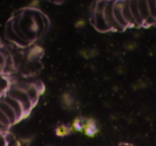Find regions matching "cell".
Masks as SVG:
<instances>
[{
  "label": "cell",
  "mask_w": 156,
  "mask_h": 146,
  "mask_svg": "<svg viewBox=\"0 0 156 146\" xmlns=\"http://www.w3.org/2000/svg\"><path fill=\"white\" fill-rule=\"evenodd\" d=\"M6 94L15 98V99H17L21 103L23 107V109H24V113L28 112L31 109L33 104H32L31 101L30 100L25 91L21 90V89H18V88L12 86V87H11L7 91Z\"/></svg>",
  "instance_id": "obj_1"
},
{
  "label": "cell",
  "mask_w": 156,
  "mask_h": 146,
  "mask_svg": "<svg viewBox=\"0 0 156 146\" xmlns=\"http://www.w3.org/2000/svg\"><path fill=\"white\" fill-rule=\"evenodd\" d=\"M115 2H107L105 6V11H104V16H105V21L109 27L110 29H114V30H122L120 26L116 21L114 18V12H113V8Z\"/></svg>",
  "instance_id": "obj_2"
},
{
  "label": "cell",
  "mask_w": 156,
  "mask_h": 146,
  "mask_svg": "<svg viewBox=\"0 0 156 146\" xmlns=\"http://www.w3.org/2000/svg\"><path fill=\"white\" fill-rule=\"evenodd\" d=\"M2 100L4 101H5L8 105H9L11 108L15 111V112L16 113L17 118H18V121L23 116V114H24V109H23L22 105H21V103L18 101L17 99H15L13 97L10 96V95H5L4 96H2Z\"/></svg>",
  "instance_id": "obj_3"
},
{
  "label": "cell",
  "mask_w": 156,
  "mask_h": 146,
  "mask_svg": "<svg viewBox=\"0 0 156 146\" xmlns=\"http://www.w3.org/2000/svg\"><path fill=\"white\" fill-rule=\"evenodd\" d=\"M123 5V2H115L114 5V8H113V12H114V18H115L116 21H117V23L118 24V25L120 26L122 30H123L125 27H126L128 26L126 21L124 20L123 12H122Z\"/></svg>",
  "instance_id": "obj_4"
},
{
  "label": "cell",
  "mask_w": 156,
  "mask_h": 146,
  "mask_svg": "<svg viewBox=\"0 0 156 146\" xmlns=\"http://www.w3.org/2000/svg\"><path fill=\"white\" fill-rule=\"evenodd\" d=\"M138 3H139V8H140L141 17L143 20V23L146 24H156V21H155V20H154L150 15L148 2L142 1V2H138Z\"/></svg>",
  "instance_id": "obj_5"
},
{
  "label": "cell",
  "mask_w": 156,
  "mask_h": 146,
  "mask_svg": "<svg viewBox=\"0 0 156 146\" xmlns=\"http://www.w3.org/2000/svg\"><path fill=\"white\" fill-rule=\"evenodd\" d=\"M122 12H123V18H124V20L126 21V24H128V26L136 25L135 20H134L133 17L132 12H131L129 2H123Z\"/></svg>",
  "instance_id": "obj_6"
},
{
  "label": "cell",
  "mask_w": 156,
  "mask_h": 146,
  "mask_svg": "<svg viewBox=\"0 0 156 146\" xmlns=\"http://www.w3.org/2000/svg\"><path fill=\"white\" fill-rule=\"evenodd\" d=\"M0 106H1V111H2L9 118L12 124L18 121V118H17L16 113L15 112V111L5 101L1 100V105H0Z\"/></svg>",
  "instance_id": "obj_7"
},
{
  "label": "cell",
  "mask_w": 156,
  "mask_h": 146,
  "mask_svg": "<svg viewBox=\"0 0 156 146\" xmlns=\"http://www.w3.org/2000/svg\"><path fill=\"white\" fill-rule=\"evenodd\" d=\"M129 5H130V10L132 12L133 17L135 20L136 25H143L144 23H143V20L141 17L140 8H139L138 2H129Z\"/></svg>",
  "instance_id": "obj_8"
},
{
  "label": "cell",
  "mask_w": 156,
  "mask_h": 146,
  "mask_svg": "<svg viewBox=\"0 0 156 146\" xmlns=\"http://www.w3.org/2000/svg\"><path fill=\"white\" fill-rule=\"evenodd\" d=\"M25 92H27V95H28L29 98L31 101L33 105H34V104L37 101L38 96H39V89H37V87L35 85L30 84L28 89Z\"/></svg>",
  "instance_id": "obj_9"
},
{
  "label": "cell",
  "mask_w": 156,
  "mask_h": 146,
  "mask_svg": "<svg viewBox=\"0 0 156 146\" xmlns=\"http://www.w3.org/2000/svg\"><path fill=\"white\" fill-rule=\"evenodd\" d=\"M0 122H1V127L2 129L3 127H5V129H8L9 127V126L12 124L10 120L9 119L7 116L3 113L2 111H1V117H0Z\"/></svg>",
  "instance_id": "obj_10"
},
{
  "label": "cell",
  "mask_w": 156,
  "mask_h": 146,
  "mask_svg": "<svg viewBox=\"0 0 156 146\" xmlns=\"http://www.w3.org/2000/svg\"><path fill=\"white\" fill-rule=\"evenodd\" d=\"M149 5V12L150 15L155 21H156V2L155 1H149L148 2Z\"/></svg>",
  "instance_id": "obj_11"
},
{
  "label": "cell",
  "mask_w": 156,
  "mask_h": 146,
  "mask_svg": "<svg viewBox=\"0 0 156 146\" xmlns=\"http://www.w3.org/2000/svg\"><path fill=\"white\" fill-rule=\"evenodd\" d=\"M66 133V130L65 127H60L58 128L57 130V134L59 136H64V135Z\"/></svg>",
  "instance_id": "obj_12"
}]
</instances>
